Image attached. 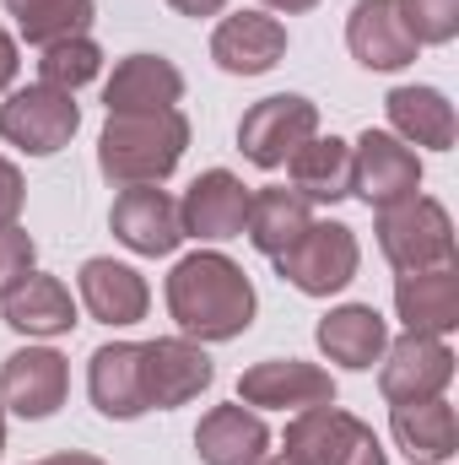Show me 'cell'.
Segmentation results:
<instances>
[{
	"instance_id": "6da1fadb",
	"label": "cell",
	"mask_w": 459,
	"mask_h": 465,
	"mask_svg": "<svg viewBox=\"0 0 459 465\" xmlns=\"http://www.w3.org/2000/svg\"><path fill=\"white\" fill-rule=\"evenodd\" d=\"M168 314L190 341H232L254 325V282L217 249L184 254L168 276Z\"/></svg>"
},
{
	"instance_id": "7a4b0ae2",
	"label": "cell",
	"mask_w": 459,
	"mask_h": 465,
	"mask_svg": "<svg viewBox=\"0 0 459 465\" xmlns=\"http://www.w3.org/2000/svg\"><path fill=\"white\" fill-rule=\"evenodd\" d=\"M190 146V119L179 109H151V114H109L98 141V173L130 190V184H162Z\"/></svg>"
},
{
	"instance_id": "3957f363",
	"label": "cell",
	"mask_w": 459,
	"mask_h": 465,
	"mask_svg": "<svg viewBox=\"0 0 459 465\" xmlns=\"http://www.w3.org/2000/svg\"><path fill=\"white\" fill-rule=\"evenodd\" d=\"M378 249L395 271H433L454 265V223L433 195H411L378 212Z\"/></svg>"
},
{
	"instance_id": "277c9868",
	"label": "cell",
	"mask_w": 459,
	"mask_h": 465,
	"mask_svg": "<svg viewBox=\"0 0 459 465\" xmlns=\"http://www.w3.org/2000/svg\"><path fill=\"white\" fill-rule=\"evenodd\" d=\"M298 465H389L384 444L373 439V428L362 417L330 406H308L287 422V450Z\"/></svg>"
},
{
	"instance_id": "5b68a950",
	"label": "cell",
	"mask_w": 459,
	"mask_h": 465,
	"mask_svg": "<svg viewBox=\"0 0 459 465\" xmlns=\"http://www.w3.org/2000/svg\"><path fill=\"white\" fill-rule=\"evenodd\" d=\"M356 265H362V249H356V232L346 223H308V232L292 249L276 254L281 282H292L308 298H330V292L351 287Z\"/></svg>"
},
{
	"instance_id": "8992f818",
	"label": "cell",
	"mask_w": 459,
	"mask_h": 465,
	"mask_svg": "<svg viewBox=\"0 0 459 465\" xmlns=\"http://www.w3.org/2000/svg\"><path fill=\"white\" fill-rule=\"evenodd\" d=\"M76 124H82L76 98L60 93V87H49V82L16 87V93L0 104V135H5L11 146L33 152V157H49V152H60V146H71Z\"/></svg>"
},
{
	"instance_id": "52a82bcc",
	"label": "cell",
	"mask_w": 459,
	"mask_h": 465,
	"mask_svg": "<svg viewBox=\"0 0 459 465\" xmlns=\"http://www.w3.org/2000/svg\"><path fill=\"white\" fill-rule=\"evenodd\" d=\"M314 130H319V109L308 98L276 93V98H259L249 114L238 119V152L254 168H281Z\"/></svg>"
},
{
	"instance_id": "ba28073f",
	"label": "cell",
	"mask_w": 459,
	"mask_h": 465,
	"mask_svg": "<svg viewBox=\"0 0 459 465\" xmlns=\"http://www.w3.org/2000/svg\"><path fill=\"white\" fill-rule=\"evenodd\" d=\"M416 190H422V157L389 130H362V141L351 146V195L384 212L395 201H411Z\"/></svg>"
},
{
	"instance_id": "9c48e42d",
	"label": "cell",
	"mask_w": 459,
	"mask_h": 465,
	"mask_svg": "<svg viewBox=\"0 0 459 465\" xmlns=\"http://www.w3.org/2000/svg\"><path fill=\"white\" fill-rule=\"evenodd\" d=\"M141 373H146V406H151V411L190 406V401L206 395L211 379H217L211 357L200 351V341H190V336L141 341Z\"/></svg>"
},
{
	"instance_id": "30bf717a",
	"label": "cell",
	"mask_w": 459,
	"mask_h": 465,
	"mask_svg": "<svg viewBox=\"0 0 459 465\" xmlns=\"http://www.w3.org/2000/svg\"><path fill=\"white\" fill-rule=\"evenodd\" d=\"M454 379V351L444 336H416L405 331L395 347H384V368H378V390L384 401L395 406H411V401H433L444 395Z\"/></svg>"
},
{
	"instance_id": "8fae6325",
	"label": "cell",
	"mask_w": 459,
	"mask_h": 465,
	"mask_svg": "<svg viewBox=\"0 0 459 465\" xmlns=\"http://www.w3.org/2000/svg\"><path fill=\"white\" fill-rule=\"evenodd\" d=\"M65 390H71V368L65 357L49 347H22L0 362V406L27 417V422H44L65 406Z\"/></svg>"
},
{
	"instance_id": "7c38bea8",
	"label": "cell",
	"mask_w": 459,
	"mask_h": 465,
	"mask_svg": "<svg viewBox=\"0 0 459 465\" xmlns=\"http://www.w3.org/2000/svg\"><path fill=\"white\" fill-rule=\"evenodd\" d=\"M238 401L243 406H265V411H308V406H330L336 401V379L314 362L298 357H270L254 362L238 379Z\"/></svg>"
},
{
	"instance_id": "4fadbf2b",
	"label": "cell",
	"mask_w": 459,
	"mask_h": 465,
	"mask_svg": "<svg viewBox=\"0 0 459 465\" xmlns=\"http://www.w3.org/2000/svg\"><path fill=\"white\" fill-rule=\"evenodd\" d=\"M109 228L124 249L135 254H173L184 243V223H179V201L157 184H130L109 212Z\"/></svg>"
},
{
	"instance_id": "5bb4252c",
	"label": "cell",
	"mask_w": 459,
	"mask_h": 465,
	"mask_svg": "<svg viewBox=\"0 0 459 465\" xmlns=\"http://www.w3.org/2000/svg\"><path fill=\"white\" fill-rule=\"evenodd\" d=\"M249 195L243 179L228 173V168H211L190 184V195L179 201V223H184V238H206V243H222V238H238L249 228Z\"/></svg>"
},
{
	"instance_id": "9a60e30c",
	"label": "cell",
	"mask_w": 459,
	"mask_h": 465,
	"mask_svg": "<svg viewBox=\"0 0 459 465\" xmlns=\"http://www.w3.org/2000/svg\"><path fill=\"white\" fill-rule=\"evenodd\" d=\"M87 395L109 422L146 417V373H141V341H109L87 362Z\"/></svg>"
},
{
	"instance_id": "2e32d148",
	"label": "cell",
	"mask_w": 459,
	"mask_h": 465,
	"mask_svg": "<svg viewBox=\"0 0 459 465\" xmlns=\"http://www.w3.org/2000/svg\"><path fill=\"white\" fill-rule=\"evenodd\" d=\"M346 44H351L356 65H367V71H400L422 49L411 38V27L400 22L395 0H356L351 16H346Z\"/></svg>"
},
{
	"instance_id": "e0dca14e",
	"label": "cell",
	"mask_w": 459,
	"mask_h": 465,
	"mask_svg": "<svg viewBox=\"0 0 459 465\" xmlns=\"http://www.w3.org/2000/svg\"><path fill=\"white\" fill-rule=\"evenodd\" d=\"M287 54V27L265 11H238L211 33V60L228 76H265Z\"/></svg>"
},
{
	"instance_id": "ac0fdd59",
	"label": "cell",
	"mask_w": 459,
	"mask_h": 465,
	"mask_svg": "<svg viewBox=\"0 0 459 465\" xmlns=\"http://www.w3.org/2000/svg\"><path fill=\"white\" fill-rule=\"evenodd\" d=\"M184 98V76L173 60L162 54H124L103 87L109 114H151V109H179Z\"/></svg>"
},
{
	"instance_id": "d6986e66",
	"label": "cell",
	"mask_w": 459,
	"mask_h": 465,
	"mask_svg": "<svg viewBox=\"0 0 459 465\" xmlns=\"http://www.w3.org/2000/svg\"><path fill=\"white\" fill-rule=\"evenodd\" d=\"M395 309L405 331L416 336H449L459 325V271L433 265V271H400L395 282Z\"/></svg>"
},
{
	"instance_id": "ffe728a7",
	"label": "cell",
	"mask_w": 459,
	"mask_h": 465,
	"mask_svg": "<svg viewBox=\"0 0 459 465\" xmlns=\"http://www.w3.org/2000/svg\"><path fill=\"white\" fill-rule=\"evenodd\" d=\"M195 450H200V465H259L265 450H270V428L243 401L238 406H211L195 428Z\"/></svg>"
},
{
	"instance_id": "44dd1931",
	"label": "cell",
	"mask_w": 459,
	"mask_h": 465,
	"mask_svg": "<svg viewBox=\"0 0 459 465\" xmlns=\"http://www.w3.org/2000/svg\"><path fill=\"white\" fill-rule=\"evenodd\" d=\"M82 303L93 320L103 325H135L146 320V303H151V287L135 265H119V260H87L82 265Z\"/></svg>"
},
{
	"instance_id": "7402d4cb",
	"label": "cell",
	"mask_w": 459,
	"mask_h": 465,
	"mask_svg": "<svg viewBox=\"0 0 459 465\" xmlns=\"http://www.w3.org/2000/svg\"><path fill=\"white\" fill-rule=\"evenodd\" d=\"M384 347H389V325H384V314L373 303H341V309H330L319 320V351L330 362L351 368V373L373 368L384 357Z\"/></svg>"
},
{
	"instance_id": "603a6c76",
	"label": "cell",
	"mask_w": 459,
	"mask_h": 465,
	"mask_svg": "<svg viewBox=\"0 0 459 465\" xmlns=\"http://www.w3.org/2000/svg\"><path fill=\"white\" fill-rule=\"evenodd\" d=\"M287 173H292V190L314 206H336L351 195V146L341 135H308L292 157H287Z\"/></svg>"
},
{
	"instance_id": "cb8c5ba5",
	"label": "cell",
	"mask_w": 459,
	"mask_h": 465,
	"mask_svg": "<svg viewBox=\"0 0 459 465\" xmlns=\"http://www.w3.org/2000/svg\"><path fill=\"white\" fill-rule=\"evenodd\" d=\"M384 114H389L400 141H416V146H433V152H449L459 135L454 104L438 87H395L384 98Z\"/></svg>"
},
{
	"instance_id": "d4e9b609",
	"label": "cell",
	"mask_w": 459,
	"mask_h": 465,
	"mask_svg": "<svg viewBox=\"0 0 459 465\" xmlns=\"http://www.w3.org/2000/svg\"><path fill=\"white\" fill-rule=\"evenodd\" d=\"M389 428H395V444H400L416 465H444L459 450L454 406H449L444 395H433V401H411V406H395Z\"/></svg>"
},
{
	"instance_id": "484cf974",
	"label": "cell",
	"mask_w": 459,
	"mask_h": 465,
	"mask_svg": "<svg viewBox=\"0 0 459 465\" xmlns=\"http://www.w3.org/2000/svg\"><path fill=\"white\" fill-rule=\"evenodd\" d=\"M5 303V325L22 331V336H65L76 325V303H71V287L60 276H27Z\"/></svg>"
},
{
	"instance_id": "4316f807",
	"label": "cell",
	"mask_w": 459,
	"mask_h": 465,
	"mask_svg": "<svg viewBox=\"0 0 459 465\" xmlns=\"http://www.w3.org/2000/svg\"><path fill=\"white\" fill-rule=\"evenodd\" d=\"M314 223V206L298 195V190H287V184H270V190H254L249 195V243L259 249V254H281V249H292L303 232Z\"/></svg>"
},
{
	"instance_id": "83f0119b",
	"label": "cell",
	"mask_w": 459,
	"mask_h": 465,
	"mask_svg": "<svg viewBox=\"0 0 459 465\" xmlns=\"http://www.w3.org/2000/svg\"><path fill=\"white\" fill-rule=\"evenodd\" d=\"M5 11L16 16L27 44H60V38H82L98 16L93 0H5Z\"/></svg>"
},
{
	"instance_id": "f1b7e54d",
	"label": "cell",
	"mask_w": 459,
	"mask_h": 465,
	"mask_svg": "<svg viewBox=\"0 0 459 465\" xmlns=\"http://www.w3.org/2000/svg\"><path fill=\"white\" fill-rule=\"evenodd\" d=\"M98 71H103V49H98L87 33H82V38L44 44V54H38V76H44L49 87H60V93H76V87H87Z\"/></svg>"
},
{
	"instance_id": "f546056e",
	"label": "cell",
	"mask_w": 459,
	"mask_h": 465,
	"mask_svg": "<svg viewBox=\"0 0 459 465\" xmlns=\"http://www.w3.org/2000/svg\"><path fill=\"white\" fill-rule=\"evenodd\" d=\"M416 44H449L459 33V0H395Z\"/></svg>"
},
{
	"instance_id": "4dcf8cb0",
	"label": "cell",
	"mask_w": 459,
	"mask_h": 465,
	"mask_svg": "<svg viewBox=\"0 0 459 465\" xmlns=\"http://www.w3.org/2000/svg\"><path fill=\"white\" fill-rule=\"evenodd\" d=\"M33 260H38L33 232H22L16 223H11V228H0V298H11V292L33 276Z\"/></svg>"
},
{
	"instance_id": "1f68e13d",
	"label": "cell",
	"mask_w": 459,
	"mask_h": 465,
	"mask_svg": "<svg viewBox=\"0 0 459 465\" xmlns=\"http://www.w3.org/2000/svg\"><path fill=\"white\" fill-rule=\"evenodd\" d=\"M22 201H27V184H22V168L0 157V228H11V223H16V212H22Z\"/></svg>"
},
{
	"instance_id": "d6a6232c",
	"label": "cell",
	"mask_w": 459,
	"mask_h": 465,
	"mask_svg": "<svg viewBox=\"0 0 459 465\" xmlns=\"http://www.w3.org/2000/svg\"><path fill=\"white\" fill-rule=\"evenodd\" d=\"M16 65H22V60H16V38H11V33L0 27V93H5L11 82H16Z\"/></svg>"
},
{
	"instance_id": "836d02e7",
	"label": "cell",
	"mask_w": 459,
	"mask_h": 465,
	"mask_svg": "<svg viewBox=\"0 0 459 465\" xmlns=\"http://www.w3.org/2000/svg\"><path fill=\"white\" fill-rule=\"evenodd\" d=\"M168 5H173L179 16H217L228 0H168Z\"/></svg>"
},
{
	"instance_id": "e575fe53",
	"label": "cell",
	"mask_w": 459,
	"mask_h": 465,
	"mask_svg": "<svg viewBox=\"0 0 459 465\" xmlns=\"http://www.w3.org/2000/svg\"><path fill=\"white\" fill-rule=\"evenodd\" d=\"M38 465H103L98 455H82V450H65V455H49V460H38Z\"/></svg>"
},
{
	"instance_id": "d590c367",
	"label": "cell",
	"mask_w": 459,
	"mask_h": 465,
	"mask_svg": "<svg viewBox=\"0 0 459 465\" xmlns=\"http://www.w3.org/2000/svg\"><path fill=\"white\" fill-rule=\"evenodd\" d=\"M265 5H270V11H287V16H292V11H314L319 0H265Z\"/></svg>"
},
{
	"instance_id": "8d00e7d4",
	"label": "cell",
	"mask_w": 459,
	"mask_h": 465,
	"mask_svg": "<svg viewBox=\"0 0 459 465\" xmlns=\"http://www.w3.org/2000/svg\"><path fill=\"white\" fill-rule=\"evenodd\" d=\"M259 465H298L292 455H270V460H259Z\"/></svg>"
},
{
	"instance_id": "74e56055",
	"label": "cell",
	"mask_w": 459,
	"mask_h": 465,
	"mask_svg": "<svg viewBox=\"0 0 459 465\" xmlns=\"http://www.w3.org/2000/svg\"><path fill=\"white\" fill-rule=\"evenodd\" d=\"M0 450H5V406H0Z\"/></svg>"
}]
</instances>
